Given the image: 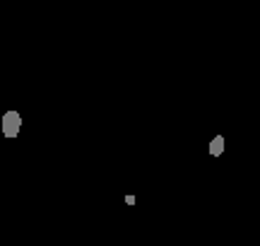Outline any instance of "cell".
Wrapping results in <instances>:
<instances>
[{"label":"cell","mask_w":260,"mask_h":246,"mask_svg":"<svg viewBox=\"0 0 260 246\" xmlns=\"http://www.w3.org/2000/svg\"><path fill=\"white\" fill-rule=\"evenodd\" d=\"M19 128H22V116H19L15 109L5 111V114H3V135H5L8 140H12V138H17Z\"/></svg>","instance_id":"1"},{"label":"cell","mask_w":260,"mask_h":246,"mask_svg":"<svg viewBox=\"0 0 260 246\" xmlns=\"http://www.w3.org/2000/svg\"><path fill=\"white\" fill-rule=\"evenodd\" d=\"M224 152V135H214L212 142H210V155L212 157H222Z\"/></svg>","instance_id":"2"},{"label":"cell","mask_w":260,"mask_h":246,"mask_svg":"<svg viewBox=\"0 0 260 246\" xmlns=\"http://www.w3.org/2000/svg\"><path fill=\"white\" fill-rule=\"evenodd\" d=\"M125 203H128V205H135V196H125Z\"/></svg>","instance_id":"3"}]
</instances>
